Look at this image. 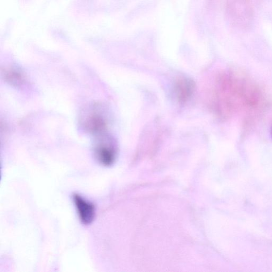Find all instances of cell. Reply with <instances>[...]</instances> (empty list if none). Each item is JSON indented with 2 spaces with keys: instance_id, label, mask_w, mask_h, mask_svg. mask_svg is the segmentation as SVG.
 Segmentation results:
<instances>
[{
  "instance_id": "1",
  "label": "cell",
  "mask_w": 272,
  "mask_h": 272,
  "mask_svg": "<svg viewBox=\"0 0 272 272\" xmlns=\"http://www.w3.org/2000/svg\"><path fill=\"white\" fill-rule=\"evenodd\" d=\"M94 156L98 162L104 166H110L115 161L116 150L111 138L103 136L94 147Z\"/></svg>"
},
{
  "instance_id": "3",
  "label": "cell",
  "mask_w": 272,
  "mask_h": 272,
  "mask_svg": "<svg viewBox=\"0 0 272 272\" xmlns=\"http://www.w3.org/2000/svg\"><path fill=\"white\" fill-rule=\"evenodd\" d=\"M73 201L82 223L88 225L92 223L95 216L94 205L79 194H74Z\"/></svg>"
},
{
  "instance_id": "2",
  "label": "cell",
  "mask_w": 272,
  "mask_h": 272,
  "mask_svg": "<svg viewBox=\"0 0 272 272\" xmlns=\"http://www.w3.org/2000/svg\"><path fill=\"white\" fill-rule=\"evenodd\" d=\"M195 83L189 78L180 76L175 83V92L180 105H185L192 97L195 91Z\"/></svg>"
}]
</instances>
